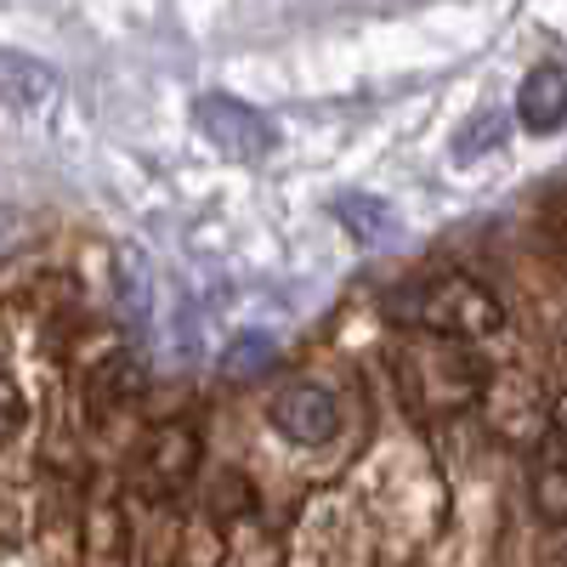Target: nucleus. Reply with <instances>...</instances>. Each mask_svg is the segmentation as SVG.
<instances>
[{"instance_id":"obj_1","label":"nucleus","mask_w":567,"mask_h":567,"mask_svg":"<svg viewBox=\"0 0 567 567\" xmlns=\"http://www.w3.org/2000/svg\"><path fill=\"white\" fill-rule=\"evenodd\" d=\"M194 120H199V131L216 142V148L233 154V159H261V154L272 148V125H267L250 103L221 97V91H210V97L194 103Z\"/></svg>"},{"instance_id":"obj_2","label":"nucleus","mask_w":567,"mask_h":567,"mask_svg":"<svg viewBox=\"0 0 567 567\" xmlns=\"http://www.w3.org/2000/svg\"><path fill=\"white\" fill-rule=\"evenodd\" d=\"M272 425H278V437H290L301 449H318V443L336 437L341 409H336V398H329L323 386H284L272 398Z\"/></svg>"},{"instance_id":"obj_3","label":"nucleus","mask_w":567,"mask_h":567,"mask_svg":"<svg viewBox=\"0 0 567 567\" xmlns=\"http://www.w3.org/2000/svg\"><path fill=\"white\" fill-rule=\"evenodd\" d=\"M420 318L432 323V329H449V336H483V329H494L499 323V307L483 296V290H471V284H460V278H449L437 296H425L420 301Z\"/></svg>"},{"instance_id":"obj_4","label":"nucleus","mask_w":567,"mask_h":567,"mask_svg":"<svg viewBox=\"0 0 567 567\" xmlns=\"http://www.w3.org/2000/svg\"><path fill=\"white\" fill-rule=\"evenodd\" d=\"M516 120L528 131H561L567 125V63H539L523 91H516Z\"/></svg>"},{"instance_id":"obj_5","label":"nucleus","mask_w":567,"mask_h":567,"mask_svg":"<svg viewBox=\"0 0 567 567\" xmlns=\"http://www.w3.org/2000/svg\"><path fill=\"white\" fill-rule=\"evenodd\" d=\"M52 91H58L52 69H40L34 58H18V52H0V97L7 103L40 109V103H52Z\"/></svg>"},{"instance_id":"obj_6","label":"nucleus","mask_w":567,"mask_h":567,"mask_svg":"<svg viewBox=\"0 0 567 567\" xmlns=\"http://www.w3.org/2000/svg\"><path fill=\"white\" fill-rule=\"evenodd\" d=\"M23 425V392L7 369H0V443H12V432Z\"/></svg>"},{"instance_id":"obj_7","label":"nucleus","mask_w":567,"mask_h":567,"mask_svg":"<svg viewBox=\"0 0 567 567\" xmlns=\"http://www.w3.org/2000/svg\"><path fill=\"white\" fill-rule=\"evenodd\" d=\"M341 216H347V221H363V227H358L363 239H374V233H386V227H392V210H386V205H363V199H347Z\"/></svg>"},{"instance_id":"obj_8","label":"nucleus","mask_w":567,"mask_h":567,"mask_svg":"<svg viewBox=\"0 0 567 567\" xmlns=\"http://www.w3.org/2000/svg\"><path fill=\"white\" fill-rule=\"evenodd\" d=\"M12 239H18V210H12V205H0V250H7Z\"/></svg>"}]
</instances>
